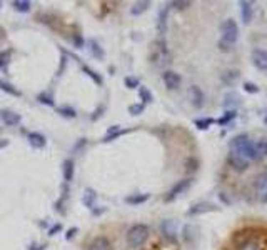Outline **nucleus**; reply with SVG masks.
<instances>
[{
	"label": "nucleus",
	"mask_w": 267,
	"mask_h": 250,
	"mask_svg": "<svg viewBox=\"0 0 267 250\" xmlns=\"http://www.w3.org/2000/svg\"><path fill=\"white\" fill-rule=\"evenodd\" d=\"M229 147H230V152H236V154H239L241 157H244L247 162H250V160H259L262 157L257 150V145L245 134L234 137V139L230 140Z\"/></svg>",
	"instance_id": "f257e3e1"
},
{
	"label": "nucleus",
	"mask_w": 267,
	"mask_h": 250,
	"mask_svg": "<svg viewBox=\"0 0 267 250\" xmlns=\"http://www.w3.org/2000/svg\"><path fill=\"white\" fill-rule=\"evenodd\" d=\"M239 37V25L236 20L227 19L225 22H222L221 25V40H219V48L224 52H229L232 48L234 43L237 42Z\"/></svg>",
	"instance_id": "f03ea898"
},
{
	"label": "nucleus",
	"mask_w": 267,
	"mask_h": 250,
	"mask_svg": "<svg viewBox=\"0 0 267 250\" xmlns=\"http://www.w3.org/2000/svg\"><path fill=\"white\" fill-rule=\"evenodd\" d=\"M149 239V227L145 224H135L127 232V244L129 247H140Z\"/></svg>",
	"instance_id": "7ed1b4c3"
},
{
	"label": "nucleus",
	"mask_w": 267,
	"mask_h": 250,
	"mask_svg": "<svg viewBox=\"0 0 267 250\" xmlns=\"http://www.w3.org/2000/svg\"><path fill=\"white\" fill-rule=\"evenodd\" d=\"M254 192L261 202L267 204V172H262L254 179Z\"/></svg>",
	"instance_id": "20e7f679"
},
{
	"label": "nucleus",
	"mask_w": 267,
	"mask_h": 250,
	"mask_svg": "<svg viewBox=\"0 0 267 250\" xmlns=\"http://www.w3.org/2000/svg\"><path fill=\"white\" fill-rule=\"evenodd\" d=\"M192 185V180L191 179H184V180H179L174 187L171 188V190L167 192V195L164 197V200L165 202H172V200H176L177 197L179 195H182L185 190H187L189 187Z\"/></svg>",
	"instance_id": "39448f33"
},
{
	"label": "nucleus",
	"mask_w": 267,
	"mask_h": 250,
	"mask_svg": "<svg viewBox=\"0 0 267 250\" xmlns=\"http://www.w3.org/2000/svg\"><path fill=\"white\" fill-rule=\"evenodd\" d=\"M189 100H191L192 107L196 108H202L205 104V97H204V92H202L200 87L197 85H192L189 88Z\"/></svg>",
	"instance_id": "423d86ee"
},
{
	"label": "nucleus",
	"mask_w": 267,
	"mask_h": 250,
	"mask_svg": "<svg viewBox=\"0 0 267 250\" xmlns=\"http://www.w3.org/2000/svg\"><path fill=\"white\" fill-rule=\"evenodd\" d=\"M252 63L257 70H267V52L264 48H254L252 50Z\"/></svg>",
	"instance_id": "0eeeda50"
},
{
	"label": "nucleus",
	"mask_w": 267,
	"mask_h": 250,
	"mask_svg": "<svg viewBox=\"0 0 267 250\" xmlns=\"http://www.w3.org/2000/svg\"><path fill=\"white\" fill-rule=\"evenodd\" d=\"M227 162L230 167L234 168V170H237V172H244V170H247V167H249V162L244 159V157H241L239 154H236V152H230L229 157H227Z\"/></svg>",
	"instance_id": "6e6552de"
},
{
	"label": "nucleus",
	"mask_w": 267,
	"mask_h": 250,
	"mask_svg": "<svg viewBox=\"0 0 267 250\" xmlns=\"http://www.w3.org/2000/svg\"><path fill=\"white\" fill-rule=\"evenodd\" d=\"M162 80H164L165 87H167L169 90H176V88H179L180 82H182L180 75L174 70H165L162 74Z\"/></svg>",
	"instance_id": "1a4fd4ad"
},
{
	"label": "nucleus",
	"mask_w": 267,
	"mask_h": 250,
	"mask_svg": "<svg viewBox=\"0 0 267 250\" xmlns=\"http://www.w3.org/2000/svg\"><path fill=\"white\" fill-rule=\"evenodd\" d=\"M217 207L210 202H199V204H194L191 208H189L187 215H200V213H207V212H216Z\"/></svg>",
	"instance_id": "9d476101"
},
{
	"label": "nucleus",
	"mask_w": 267,
	"mask_h": 250,
	"mask_svg": "<svg viewBox=\"0 0 267 250\" xmlns=\"http://www.w3.org/2000/svg\"><path fill=\"white\" fill-rule=\"evenodd\" d=\"M154 62H156L157 65H164V63L169 62V50L167 47H165L164 40H160L156 45V57H154Z\"/></svg>",
	"instance_id": "9b49d317"
},
{
	"label": "nucleus",
	"mask_w": 267,
	"mask_h": 250,
	"mask_svg": "<svg viewBox=\"0 0 267 250\" xmlns=\"http://www.w3.org/2000/svg\"><path fill=\"white\" fill-rule=\"evenodd\" d=\"M74 173H75V165H74V160H72V159L64 160V164H62L64 184H70L72 180H74Z\"/></svg>",
	"instance_id": "f8f14e48"
},
{
	"label": "nucleus",
	"mask_w": 267,
	"mask_h": 250,
	"mask_svg": "<svg viewBox=\"0 0 267 250\" xmlns=\"http://www.w3.org/2000/svg\"><path fill=\"white\" fill-rule=\"evenodd\" d=\"M0 119H2V122L7 125V127H15V125L20 124V120H22V117L19 114H15V112L12 110H2L0 112Z\"/></svg>",
	"instance_id": "ddd939ff"
},
{
	"label": "nucleus",
	"mask_w": 267,
	"mask_h": 250,
	"mask_svg": "<svg viewBox=\"0 0 267 250\" xmlns=\"http://www.w3.org/2000/svg\"><path fill=\"white\" fill-rule=\"evenodd\" d=\"M87 250H112V244L107 237H95L94 240L89 244Z\"/></svg>",
	"instance_id": "4468645a"
},
{
	"label": "nucleus",
	"mask_w": 267,
	"mask_h": 250,
	"mask_svg": "<svg viewBox=\"0 0 267 250\" xmlns=\"http://www.w3.org/2000/svg\"><path fill=\"white\" fill-rule=\"evenodd\" d=\"M160 230L169 240H176L177 239V225L174 220H164L160 224Z\"/></svg>",
	"instance_id": "2eb2a0df"
},
{
	"label": "nucleus",
	"mask_w": 267,
	"mask_h": 250,
	"mask_svg": "<svg viewBox=\"0 0 267 250\" xmlns=\"http://www.w3.org/2000/svg\"><path fill=\"white\" fill-rule=\"evenodd\" d=\"M95 200H97V192L94 190V188L87 187L82 193V204L86 205L87 208H90V210H92V208L95 207Z\"/></svg>",
	"instance_id": "dca6fc26"
},
{
	"label": "nucleus",
	"mask_w": 267,
	"mask_h": 250,
	"mask_svg": "<svg viewBox=\"0 0 267 250\" xmlns=\"http://www.w3.org/2000/svg\"><path fill=\"white\" fill-rule=\"evenodd\" d=\"M27 140H29L30 147H34V148H44L47 144L45 137L42 134H39V132H30V134L27 135Z\"/></svg>",
	"instance_id": "f3484780"
},
{
	"label": "nucleus",
	"mask_w": 267,
	"mask_h": 250,
	"mask_svg": "<svg viewBox=\"0 0 267 250\" xmlns=\"http://www.w3.org/2000/svg\"><path fill=\"white\" fill-rule=\"evenodd\" d=\"M67 197H68V184H64V187H62V195H60V199L55 202V210H57L59 213H66V200H67Z\"/></svg>",
	"instance_id": "a211bd4d"
},
{
	"label": "nucleus",
	"mask_w": 267,
	"mask_h": 250,
	"mask_svg": "<svg viewBox=\"0 0 267 250\" xmlns=\"http://www.w3.org/2000/svg\"><path fill=\"white\" fill-rule=\"evenodd\" d=\"M149 197H151L149 193H132V195L125 197V204H129V205H140V204L147 202Z\"/></svg>",
	"instance_id": "6ab92c4d"
},
{
	"label": "nucleus",
	"mask_w": 267,
	"mask_h": 250,
	"mask_svg": "<svg viewBox=\"0 0 267 250\" xmlns=\"http://www.w3.org/2000/svg\"><path fill=\"white\" fill-rule=\"evenodd\" d=\"M10 62H12V50H3L0 54V70L3 74H9V67H10Z\"/></svg>",
	"instance_id": "aec40b11"
},
{
	"label": "nucleus",
	"mask_w": 267,
	"mask_h": 250,
	"mask_svg": "<svg viewBox=\"0 0 267 250\" xmlns=\"http://www.w3.org/2000/svg\"><path fill=\"white\" fill-rule=\"evenodd\" d=\"M167 14H169V7H165L159 12V20H157V30H159L160 35L165 34L167 30Z\"/></svg>",
	"instance_id": "412c9836"
},
{
	"label": "nucleus",
	"mask_w": 267,
	"mask_h": 250,
	"mask_svg": "<svg viewBox=\"0 0 267 250\" xmlns=\"http://www.w3.org/2000/svg\"><path fill=\"white\" fill-rule=\"evenodd\" d=\"M241 14H242V22L249 23L252 20V2H241Z\"/></svg>",
	"instance_id": "4be33fe9"
},
{
	"label": "nucleus",
	"mask_w": 267,
	"mask_h": 250,
	"mask_svg": "<svg viewBox=\"0 0 267 250\" xmlns=\"http://www.w3.org/2000/svg\"><path fill=\"white\" fill-rule=\"evenodd\" d=\"M149 7H151V2H147V0H142V2H135L132 5V9H131V14L132 15H142L144 12H147Z\"/></svg>",
	"instance_id": "5701e85b"
},
{
	"label": "nucleus",
	"mask_w": 267,
	"mask_h": 250,
	"mask_svg": "<svg viewBox=\"0 0 267 250\" xmlns=\"http://www.w3.org/2000/svg\"><path fill=\"white\" fill-rule=\"evenodd\" d=\"M12 7H14L17 12H20V14H27V12H30L32 3L29 0H14V2H12Z\"/></svg>",
	"instance_id": "b1692460"
},
{
	"label": "nucleus",
	"mask_w": 267,
	"mask_h": 250,
	"mask_svg": "<svg viewBox=\"0 0 267 250\" xmlns=\"http://www.w3.org/2000/svg\"><path fill=\"white\" fill-rule=\"evenodd\" d=\"M89 45H90V52H92V55L97 59V60H104L105 59V52H104V48L99 45V43L95 42V40H90L89 42Z\"/></svg>",
	"instance_id": "393cba45"
},
{
	"label": "nucleus",
	"mask_w": 267,
	"mask_h": 250,
	"mask_svg": "<svg viewBox=\"0 0 267 250\" xmlns=\"http://www.w3.org/2000/svg\"><path fill=\"white\" fill-rule=\"evenodd\" d=\"M82 70H84V74L89 75V77H90L92 80H94V82L97 83V85H102V83H104V79L100 77V74H97V72L94 70V68H90L89 65H82Z\"/></svg>",
	"instance_id": "a878e982"
},
{
	"label": "nucleus",
	"mask_w": 267,
	"mask_h": 250,
	"mask_svg": "<svg viewBox=\"0 0 267 250\" xmlns=\"http://www.w3.org/2000/svg\"><path fill=\"white\" fill-rule=\"evenodd\" d=\"M0 88H2L3 92H7V94L14 95V97H20V95H22V92H20L17 87H14L12 83L5 82V80H0Z\"/></svg>",
	"instance_id": "bb28decb"
},
{
	"label": "nucleus",
	"mask_w": 267,
	"mask_h": 250,
	"mask_svg": "<svg viewBox=\"0 0 267 250\" xmlns=\"http://www.w3.org/2000/svg\"><path fill=\"white\" fill-rule=\"evenodd\" d=\"M237 250H261V244H259L257 240H254V239H247V240H244L241 245H239Z\"/></svg>",
	"instance_id": "cd10ccee"
},
{
	"label": "nucleus",
	"mask_w": 267,
	"mask_h": 250,
	"mask_svg": "<svg viewBox=\"0 0 267 250\" xmlns=\"http://www.w3.org/2000/svg\"><path fill=\"white\" fill-rule=\"evenodd\" d=\"M55 110H57V114H59V115L66 117V119H75V117H77V112H75L72 107H68V105L57 107Z\"/></svg>",
	"instance_id": "c85d7f7f"
},
{
	"label": "nucleus",
	"mask_w": 267,
	"mask_h": 250,
	"mask_svg": "<svg viewBox=\"0 0 267 250\" xmlns=\"http://www.w3.org/2000/svg\"><path fill=\"white\" fill-rule=\"evenodd\" d=\"M37 100L44 105H48V107H54V95L50 92H40L37 95Z\"/></svg>",
	"instance_id": "c756f323"
},
{
	"label": "nucleus",
	"mask_w": 267,
	"mask_h": 250,
	"mask_svg": "<svg viewBox=\"0 0 267 250\" xmlns=\"http://www.w3.org/2000/svg\"><path fill=\"white\" fill-rule=\"evenodd\" d=\"M239 79V72L237 70H227V72H224L222 74V82H225V83H234L236 80Z\"/></svg>",
	"instance_id": "7c9ffc66"
},
{
	"label": "nucleus",
	"mask_w": 267,
	"mask_h": 250,
	"mask_svg": "<svg viewBox=\"0 0 267 250\" xmlns=\"http://www.w3.org/2000/svg\"><path fill=\"white\" fill-rule=\"evenodd\" d=\"M139 95H140V99H142V104H144V105H145V104H151L152 100H154L152 92L149 90L147 87H139Z\"/></svg>",
	"instance_id": "2f4dec72"
},
{
	"label": "nucleus",
	"mask_w": 267,
	"mask_h": 250,
	"mask_svg": "<svg viewBox=\"0 0 267 250\" xmlns=\"http://www.w3.org/2000/svg\"><path fill=\"white\" fill-rule=\"evenodd\" d=\"M194 124H196V127L200 128V130H207L210 125L214 124V119H209V117H205V119H197V120H194Z\"/></svg>",
	"instance_id": "473e14b6"
},
{
	"label": "nucleus",
	"mask_w": 267,
	"mask_h": 250,
	"mask_svg": "<svg viewBox=\"0 0 267 250\" xmlns=\"http://www.w3.org/2000/svg\"><path fill=\"white\" fill-rule=\"evenodd\" d=\"M191 3L192 2H189V0H176V2H171V3H167V7H174V9H177V10H184V9H187V7H191Z\"/></svg>",
	"instance_id": "72a5a7b5"
},
{
	"label": "nucleus",
	"mask_w": 267,
	"mask_h": 250,
	"mask_svg": "<svg viewBox=\"0 0 267 250\" xmlns=\"http://www.w3.org/2000/svg\"><path fill=\"white\" fill-rule=\"evenodd\" d=\"M144 110H145L144 104H132V105H129V114L131 115H140Z\"/></svg>",
	"instance_id": "f704fd0d"
},
{
	"label": "nucleus",
	"mask_w": 267,
	"mask_h": 250,
	"mask_svg": "<svg viewBox=\"0 0 267 250\" xmlns=\"http://www.w3.org/2000/svg\"><path fill=\"white\" fill-rule=\"evenodd\" d=\"M124 83H125V87H127V88H137V87H140L139 79H137V77H132V75L125 77V79H124Z\"/></svg>",
	"instance_id": "c9c22d12"
},
{
	"label": "nucleus",
	"mask_w": 267,
	"mask_h": 250,
	"mask_svg": "<svg viewBox=\"0 0 267 250\" xmlns=\"http://www.w3.org/2000/svg\"><path fill=\"white\" fill-rule=\"evenodd\" d=\"M236 115H237V112H236V110H229L224 117H221V119H219V124H221V125L229 124L232 119H236Z\"/></svg>",
	"instance_id": "e433bc0d"
},
{
	"label": "nucleus",
	"mask_w": 267,
	"mask_h": 250,
	"mask_svg": "<svg viewBox=\"0 0 267 250\" xmlns=\"http://www.w3.org/2000/svg\"><path fill=\"white\" fill-rule=\"evenodd\" d=\"M237 100H239V97H237L236 94H227V95H225L224 107H230V105H234V104H237Z\"/></svg>",
	"instance_id": "4c0bfd02"
},
{
	"label": "nucleus",
	"mask_w": 267,
	"mask_h": 250,
	"mask_svg": "<svg viewBox=\"0 0 267 250\" xmlns=\"http://www.w3.org/2000/svg\"><path fill=\"white\" fill-rule=\"evenodd\" d=\"M244 90L247 92V94H257L259 87L256 85V83H252V82H244Z\"/></svg>",
	"instance_id": "58836bf2"
},
{
	"label": "nucleus",
	"mask_w": 267,
	"mask_h": 250,
	"mask_svg": "<svg viewBox=\"0 0 267 250\" xmlns=\"http://www.w3.org/2000/svg\"><path fill=\"white\" fill-rule=\"evenodd\" d=\"M127 130H119V132H114V134H105V137L102 139V142H111V140H114L117 139V137H120V135H124Z\"/></svg>",
	"instance_id": "ea45409f"
},
{
	"label": "nucleus",
	"mask_w": 267,
	"mask_h": 250,
	"mask_svg": "<svg viewBox=\"0 0 267 250\" xmlns=\"http://www.w3.org/2000/svg\"><path fill=\"white\" fill-rule=\"evenodd\" d=\"M256 145H257L259 154L264 155V157H267V142H266V140H262V142H259V144H256Z\"/></svg>",
	"instance_id": "a19ab883"
},
{
	"label": "nucleus",
	"mask_w": 267,
	"mask_h": 250,
	"mask_svg": "<svg viewBox=\"0 0 267 250\" xmlns=\"http://www.w3.org/2000/svg\"><path fill=\"white\" fill-rule=\"evenodd\" d=\"M72 43H74V45H75L77 48H82V47H84V39L80 37L79 34H75L74 37H72Z\"/></svg>",
	"instance_id": "79ce46f5"
},
{
	"label": "nucleus",
	"mask_w": 267,
	"mask_h": 250,
	"mask_svg": "<svg viewBox=\"0 0 267 250\" xmlns=\"http://www.w3.org/2000/svg\"><path fill=\"white\" fill-rule=\"evenodd\" d=\"M86 145H87V139H80L79 142L75 144V147H74V154H77V152H80L84 147H86Z\"/></svg>",
	"instance_id": "37998d69"
},
{
	"label": "nucleus",
	"mask_w": 267,
	"mask_h": 250,
	"mask_svg": "<svg viewBox=\"0 0 267 250\" xmlns=\"http://www.w3.org/2000/svg\"><path fill=\"white\" fill-rule=\"evenodd\" d=\"M62 230V224H55V225H52L50 229H48V235H55L57 232Z\"/></svg>",
	"instance_id": "c03bdc74"
},
{
	"label": "nucleus",
	"mask_w": 267,
	"mask_h": 250,
	"mask_svg": "<svg viewBox=\"0 0 267 250\" xmlns=\"http://www.w3.org/2000/svg\"><path fill=\"white\" fill-rule=\"evenodd\" d=\"M104 110H105V107H104V105H100V107L97 108V110L94 112V114H92V117H90V119H92V120H97V119H99L100 115H102V112H104Z\"/></svg>",
	"instance_id": "a18cd8bd"
},
{
	"label": "nucleus",
	"mask_w": 267,
	"mask_h": 250,
	"mask_svg": "<svg viewBox=\"0 0 267 250\" xmlns=\"http://www.w3.org/2000/svg\"><path fill=\"white\" fill-rule=\"evenodd\" d=\"M77 232H79V229H77V227H72L70 229V230H67V233H66V239L67 240H70V239H74V237H75V233Z\"/></svg>",
	"instance_id": "49530a36"
},
{
	"label": "nucleus",
	"mask_w": 267,
	"mask_h": 250,
	"mask_svg": "<svg viewBox=\"0 0 267 250\" xmlns=\"http://www.w3.org/2000/svg\"><path fill=\"white\" fill-rule=\"evenodd\" d=\"M105 212V208H92V215H100V213H104Z\"/></svg>",
	"instance_id": "de8ad7c7"
},
{
	"label": "nucleus",
	"mask_w": 267,
	"mask_h": 250,
	"mask_svg": "<svg viewBox=\"0 0 267 250\" xmlns=\"http://www.w3.org/2000/svg\"><path fill=\"white\" fill-rule=\"evenodd\" d=\"M264 124H266V125H267V115H266V117H264Z\"/></svg>",
	"instance_id": "09e8293b"
},
{
	"label": "nucleus",
	"mask_w": 267,
	"mask_h": 250,
	"mask_svg": "<svg viewBox=\"0 0 267 250\" xmlns=\"http://www.w3.org/2000/svg\"><path fill=\"white\" fill-rule=\"evenodd\" d=\"M0 7H2V2H0Z\"/></svg>",
	"instance_id": "8fccbe9b"
}]
</instances>
